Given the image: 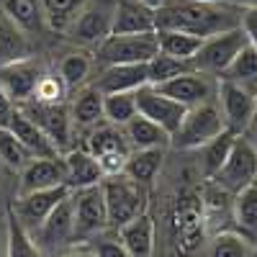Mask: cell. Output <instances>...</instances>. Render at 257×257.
Returning <instances> with one entry per match:
<instances>
[{
    "label": "cell",
    "mask_w": 257,
    "mask_h": 257,
    "mask_svg": "<svg viewBox=\"0 0 257 257\" xmlns=\"http://www.w3.org/2000/svg\"><path fill=\"white\" fill-rule=\"evenodd\" d=\"M242 24V6L231 3H206V0H167L155 11V31L173 29L193 36L208 39L219 31Z\"/></svg>",
    "instance_id": "1"
},
{
    "label": "cell",
    "mask_w": 257,
    "mask_h": 257,
    "mask_svg": "<svg viewBox=\"0 0 257 257\" xmlns=\"http://www.w3.org/2000/svg\"><path fill=\"white\" fill-rule=\"evenodd\" d=\"M206 213L198 198L183 196L170 216V237H173V247L178 257H193L203 244H206Z\"/></svg>",
    "instance_id": "2"
},
{
    "label": "cell",
    "mask_w": 257,
    "mask_h": 257,
    "mask_svg": "<svg viewBox=\"0 0 257 257\" xmlns=\"http://www.w3.org/2000/svg\"><path fill=\"white\" fill-rule=\"evenodd\" d=\"M224 116L216 100L190 105L183 116V123L178 126V132L170 137V147L175 149H201L208 144L213 137H219L224 132Z\"/></svg>",
    "instance_id": "3"
},
{
    "label": "cell",
    "mask_w": 257,
    "mask_h": 257,
    "mask_svg": "<svg viewBox=\"0 0 257 257\" xmlns=\"http://www.w3.org/2000/svg\"><path fill=\"white\" fill-rule=\"evenodd\" d=\"M103 198H105V211H108V226L118 229L126 221L147 211V190L142 183L128 180L123 173L108 175L100 180Z\"/></svg>",
    "instance_id": "4"
},
{
    "label": "cell",
    "mask_w": 257,
    "mask_h": 257,
    "mask_svg": "<svg viewBox=\"0 0 257 257\" xmlns=\"http://www.w3.org/2000/svg\"><path fill=\"white\" fill-rule=\"evenodd\" d=\"M244 44H247V34L242 26L219 31L201 41V49L190 59V67L198 72H206V75H213V77H221L224 70L231 64V59L242 52Z\"/></svg>",
    "instance_id": "5"
},
{
    "label": "cell",
    "mask_w": 257,
    "mask_h": 257,
    "mask_svg": "<svg viewBox=\"0 0 257 257\" xmlns=\"http://www.w3.org/2000/svg\"><path fill=\"white\" fill-rule=\"evenodd\" d=\"M160 52L157 31L111 34L98 44V62L103 64H147Z\"/></svg>",
    "instance_id": "6"
},
{
    "label": "cell",
    "mask_w": 257,
    "mask_h": 257,
    "mask_svg": "<svg viewBox=\"0 0 257 257\" xmlns=\"http://www.w3.org/2000/svg\"><path fill=\"white\" fill-rule=\"evenodd\" d=\"M254 175H257V152H254V147L239 134L237 139H234L224 165L219 167V173L211 180L234 196V193H239L242 188L252 185Z\"/></svg>",
    "instance_id": "7"
},
{
    "label": "cell",
    "mask_w": 257,
    "mask_h": 257,
    "mask_svg": "<svg viewBox=\"0 0 257 257\" xmlns=\"http://www.w3.org/2000/svg\"><path fill=\"white\" fill-rule=\"evenodd\" d=\"M116 0H85L70 21V34L80 44H100L113 29Z\"/></svg>",
    "instance_id": "8"
},
{
    "label": "cell",
    "mask_w": 257,
    "mask_h": 257,
    "mask_svg": "<svg viewBox=\"0 0 257 257\" xmlns=\"http://www.w3.org/2000/svg\"><path fill=\"white\" fill-rule=\"evenodd\" d=\"M216 103L224 116V126L231 134H244L252 118L257 116V93L242 88L237 82L219 80Z\"/></svg>",
    "instance_id": "9"
},
{
    "label": "cell",
    "mask_w": 257,
    "mask_h": 257,
    "mask_svg": "<svg viewBox=\"0 0 257 257\" xmlns=\"http://www.w3.org/2000/svg\"><path fill=\"white\" fill-rule=\"evenodd\" d=\"M157 90H162L165 95H170L173 100L183 103L185 108L190 105H198V103H208V100H216L219 93V77L198 72V70H185L180 75H175L173 80H167L162 85H155Z\"/></svg>",
    "instance_id": "10"
},
{
    "label": "cell",
    "mask_w": 257,
    "mask_h": 257,
    "mask_svg": "<svg viewBox=\"0 0 257 257\" xmlns=\"http://www.w3.org/2000/svg\"><path fill=\"white\" fill-rule=\"evenodd\" d=\"M88 152L98 160L100 170H103V178L108 175H118L123 170V162L132 152V147H128V139L123 134V128L118 126H100L90 134L88 139Z\"/></svg>",
    "instance_id": "11"
},
{
    "label": "cell",
    "mask_w": 257,
    "mask_h": 257,
    "mask_svg": "<svg viewBox=\"0 0 257 257\" xmlns=\"http://www.w3.org/2000/svg\"><path fill=\"white\" fill-rule=\"evenodd\" d=\"M134 95H137V113L160 123L170 137L178 132V126L183 123V116L188 111L183 103L165 95L162 90L155 88V85H142V88L134 90Z\"/></svg>",
    "instance_id": "12"
},
{
    "label": "cell",
    "mask_w": 257,
    "mask_h": 257,
    "mask_svg": "<svg viewBox=\"0 0 257 257\" xmlns=\"http://www.w3.org/2000/svg\"><path fill=\"white\" fill-rule=\"evenodd\" d=\"M72 201H75V234L77 237H93V234L108 226V211H105L100 183L72 190Z\"/></svg>",
    "instance_id": "13"
},
{
    "label": "cell",
    "mask_w": 257,
    "mask_h": 257,
    "mask_svg": "<svg viewBox=\"0 0 257 257\" xmlns=\"http://www.w3.org/2000/svg\"><path fill=\"white\" fill-rule=\"evenodd\" d=\"M21 111L29 118H34V123L54 142L57 149L67 147V142H70V113L62 103H44V100L29 98V100H24Z\"/></svg>",
    "instance_id": "14"
},
{
    "label": "cell",
    "mask_w": 257,
    "mask_h": 257,
    "mask_svg": "<svg viewBox=\"0 0 257 257\" xmlns=\"http://www.w3.org/2000/svg\"><path fill=\"white\" fill-rule=\"evenodd\" d=\"M70 185H54V188H41V190H31V193H21V198L16 203V216L21 219V224H31L39 226L49 216V211L70 196Z\"/></svg>",
    "instance_id": "15"
},
{
    "label": "cell",
    "mask_w": 257,
    "mask_h": 257,
    "mask_svg": "<svg viewBox=\"0 0 257 257\" xmlns=\"http://www.w3.org/2000/svg\"><path fill=\"white\" fill-rule=\"evenodd\" d=\"M36 229H39V242L44 247H57L62 242H67L70 237H75V201H72V193L67 198H62Z\"/></svg>",
    "instance_id": "16"
},
{
    "label": "cell",
    "mask_w": 257,
    "mask_h": 257,
    "mask_svg": "<svg viewBox=\"0 0 257 257\" xmlns=\"http://www.w3.org/2000/svg\"><path fill=\"white\" fill-rule=\"evenodd\" d=\"M39 77H41V72L31 59H18L13 64L0 67V85H3V90L11 95L13 103L29 100L36 90Z\"/></svg>",
    "instance_id": "17"
},
{
    "label": "cell",
    "mask_w": 257,
    "mask_h": 257,
    "mask_svg": "<svg viewBox=\"0 0 257 257\" xmlns=\"http://www.w3.org/2000/svg\"><path fill=\"white\" fill-rule=\"evenodd\" d=\"M67 185L64 183V162L62 157H34L21 173V193H31L41 188Z\"/></svg>",
    "instance_id": "18"
},
{
    "label": "cell",
    "mask_w": 257,
    "mask_h": 257,
    "mask_svg": "<svg viewBox=\"0 0 257 257\" xmlns=\"http://www.w3.org/2000/svg\"><path fill=\"white\" fill-rule=\"evenodd\" d=\"M62 162H64V183L70 185V190L98 185L103 180V170L88 149H70L62 157Z\"/></svg>",
    "instance_id": "19"
},
{
    "label": "cell",
    "mask_w": 257,
    "mask_h": 257,
    "mask_svg": "<svg viewBox=\"0 0 257 257\" xmlns=\"http://www.w3.org/2000/svg\"><path fill=\"white\" fill-rule=\"evenodd\" d=\"M8 128L16 134V139H21V144H24L34 157H57L59 155V149L54 147V142L41 132V128L34 123V118H29L21 108L13 111V116L8 121Z\"/></svg>",
    "instance_id": "20"
},
{
    "label": "cell",
    "mask_w": 257,
    "mask_h": 257,
    "mask_svg": "<svg viewBox=\"0 0 257 257\" xmlns=\"http://www.w3.org/2000/svg\"><path fill=\"white\" fill-rule=\"evenodd\" d=\"M155 31V11L142 0H116L111 34H144Z\"/></svg>",
    "instance_id": "21"
},
{
    "label": "cell",
    "mask_w": 257,
    "mask_h": 257,
    "mask_svg": "<svg viewBox=\"0 0 257 257\" xmlns=\"http://www.w3.org/2000/svg\"><path fill=\"white\" fill-rule=\"evenodd\" d=\"M147 85V64H105L95 88L100 93H128Z\"/></svg>",
    "instance_id": "22"
},
{
    "label": "cell",
    "mask_w": 257,
    "mask_h": 257,
    "mask_svg": "<svg viewBox=\"0 0 257 257\" xmlns=\"http://www.w3.org/2000/svg\"><path fill=\"white\" fill-rule=\"evenodd\" d=\"M118 239L132 252V257H152V252H155V221H152V216L144 211L139 216H134L132 221H126L123 226H118Z\"/></svg>",
    "instance_id": "23"
},
{
    "label": "cell",
    "mask_w": 257,
    "mask_h": 257,
    "mask_svg": "<svg viewBox=\"0 0 257 257\" xmlns=\"http://www.w3.org/2000/svg\"><path fill=\"white\" fill-rule=\"evenodd\" d=\"M123 134L128 139L132 149H167L170 147V134L155 121H149L147 116L137 113L134 118H128L123 126Z\"/></svg>",
    "instance_id": "24"
},
{
    "label": "cell",
    "mask_w": 257,
    "mask_h": 257,
    "mask_svg": "<svg viewBox=\"0 0 257 257\" xmlns=\"http://www.w3.org/2000/svg\"><path fill=\"white\" fill-rule=\"evenodd\" d=\"M162 160H165V149H134V152H128L121 173L134 183L149 185L157 178Z\"/></svg>",
    "instance_id": "25"
},
{
    "label": "cell",
    "mask_w": 257,
    "mask_h": 257,
    "mask_svg": "<svg viewBox=\"0 0 257 257\" xmlns=\"http://www.w3.org/2000/svg\"><path fill=\"white\" fill-rule=\"evenodd\" d=\"M24 34L26 31H21L8 16H0V67L13 64L18 59H29L31 44Z\"/></svg>",
    "instance_id": "26"
},
{
    "label": "cell",
    "mask_w": 257,
    "mask_h": 257,
    "mask_svg": "<svg viewBox=\"0 0 257 257\" xmlns=\"http://www.w3.org/2000/svg\"><path fill=\"white\" fill-rule=\"evenodd\" d=\"M219 80H229V82H237L242 88L257 93V49L249 44L242 47V52L231 59V64L224 70V75Z\"/></svg>",
    "instance_id": "27"
},
{
    "label": "cell",
    "mask_w": 257,
    "mask_h": 257,
    "mask_svg": "<svg viewBox=\"0 0 257 257\" xmlns=\"http://www.w3.org/2000/svg\"><path fill=\"white\" fill-rule=\"evenodd\" d=\"M3 13L21 31H39L47 21L44 0H6Z\"/></svg>",
    "instance_id": "28"
},
{
    "label": "cell",
    "mask_w": 257,
    "mask_h": 257,
    "mask_svg": "<svg viewBox=\"0 0 257 257\" xmlns=\"http://www.w3.org/2000/svg\"><path fill=\"white\" fill-rule=\"evenodd\" d=\"M231 219L242 229V234L254 237L257 234V185H247L231 198Z\"/></svg>",
    "instance_id": "29"
},
{
    "label": "cell",
    "mask_w": 257,
    "mask_h": 257,
    "mask_svg": "<svg viewBox=\"0 0 257 257\" xmlns=\"http://www.w3.org/2000/svg\"><path fill=\"white\" fill-rule=\"evenodd\" d=\"M201 36H193V34H185V31H173V29H157V44H160V52L175 57V59H183V62H190L196 57V52L201 49Z\"/></svg>",
    "instance_id": "30"
},
{
    "label": "cell",
    "mask_w": 257,
    "mask_h": 257,
    "mask_svg": "<svg viewBox=\"0 0 257 257\" xmlns=\"http://www.w3.org/2000/svg\"><path fill=\"white\" fill-rule=\"evenodd\" d=\"M208 257H254L252 237L239 231H219L208 244Z\"/></svg>",
    "instance_id": "31"
},
{
    "label": "cell",
    "mask_w": 257,
    "mask_h": 257,
    "mask_svg": "<svg viewBox=\"0 0 257 257\" xmlns=\"http://www.w3.org/2000/svg\"><path fill=\"white\" fill-rule=\"evenodd\" d=\"M137 116V95L128 93H103V118L113 126H123L128 118Z\"/></svg>",
    "instance_id": "32"
},
{
    "label": "cell",
    "mask_w": 257,
    "mask_h": 257,
    "mask_svg": "<svg viewBox=\"0 0 257 257\" xmlns=\"http://www.w3.org/2000/svg\"><path fill=\"white\" fill-rule=\"evenodd\" d=\"M103 118V93L98 88L82 90L72 103V121L80 126H95Z\"/></svg>",
    "instance_id": "33"
},
{
    "label": "cell",
    "mask_w": 257,
    "mask_h": 257,
    "mask_svg": "<svg viewBox=\"0 0 257 257\" xmlns=\"http://www.w3.org/2000/svg\"><path fill=\"white\" fill-rule=\"evenodd\" d=\"M239 134H231L229 128H224V132L219 134V137H213L208 144H203L201 149H203V175L211 180L213 175L219 173V167L224 165V160H226V155H229V149H231V144H234V139H237Z\"/></svg>",
    "instance_id": "34"
},
{
    "label": "cell",
    "mask_w": 257,
    "mask_h": 257,
    "mask_svg": "<svg viewBox=\"0 0 257 257\" xmlns=\"http://www.w3.org/2000/svg\"><path fill=\"white\" fill-rule=\"evenodd\" d=\"M185 70H190V62H183V59H175L165 52H157L147 62V85H162Z\"/></svg>",
    "instance_id": "35"
},
{
    "label": "cell",
    "mask_w": 257,
    "mask_h": 257,
    "mask_svg": "<svg viewBox=\"0 0 257 257\" xmlns=\"http://www.w3.org/2000/svg\"><path fill=\"white\" fill-rule=\"evenodd\" d=\"M31 160L34 155L21 144V139H16V134L8 126H0V162H6L8 167H16V170H24Z\"/></svg>",
    "instance_id": "36"
},
{
    "label": "cell",
    "mask_w": 257,
    "mask_h": 257,
    "mask_svg": "<svg viewBox=\"0 0 257 257\" xmlns=\"http://www.w3.org/2000/svg\"><path fill=\"white\" fill-rule=\"evenodd\" d=\"M8 257H39V249L34 247L26 226L21 224L13 208L8 213Z\"/></svg>",
    "instance_id": "37"
},
{
    "label": "cell",
    "mask_w": 257,
    "mask_h": 257,
    "mask_svg": "<svg viewBox=\"0 0 257 257\" xmlns=\"http://www.w3.org/2000/svg\"><path fill=\"white\" fill-rule=\"evenodd\" d=\"M88 75H90V59H88V54H82V52L67 54L62 59V64H59V80H62V85L67 90L82 85L85 80H88Z\"/></svg>",
    "instance_id": "38"
},
{
    "label": "cell",
    "mask_w": 257,
    "mask_h": 257,
    "mask_svg": "<svg viewBox=\"0 0 257 257\" xmlns=\"http://www.w3.org/2000/svg\"><path fill=\"white\" fill-rule=\"evenodd\" d=\"M82 3H85V0H44L47 21H49L54 29L70 26V21L75 18V13L80 11Z\"/></svg>",
    "instance_id": "39"
},
{
    "label": "cell",
    "mask_w": 257,
    "mask_h": 257,
    "mask_svg": "<svg viewBox=\"0 0 257 257\" xmlns=\"http://www.w3.org/2000/svg\"><path fill=\"white\" fill-rule=\"evenodd\" d=\"M64 85L59 77H52V75H41L39 82H36V90H34V100H44V103H59L62 95H64Z\"/></svg>",
    "instance_id": "40"
},
{
    "label": "cell",
    "mask_w": 257,
    "mask_h": 257,
    "mask_svg": "<svg viewBox=\"0 0 257 257\" xmlns=\"http://www.w3.org/2000/svg\"><path fill=\"white\" fill-rule=\"evenodd\" d=\"M93 252L95 257H132V252L123 247L121 239H98L93 244Z\"/></svg>",
    "instance_id": "41"
},
{
    "label": "cell",
    "mask_w": 257,
    "mask_h": 257,
    "mask_svg": "<svg viewBox=\"0 0 257 257\" xmlns=\"http://www.w3.org/2000/svg\"><path fill=\"white\" fill-rule=\"evenodd\" d=\"M247 34V41L257 49V8H244L242 11V24H239Z\"/></svg>",
    "instance_id": "42"
},
{
    "label": "cell",
    "mask_w": 257,
    "mask_h": 257,
    "mask_svg": "<svg viewBox=\"0 0 257 257\" xmlns=\"http://www.w3.org/2000/svg\"><path fill=\"white\" fill-rule=\"evenodd\" d=\"M13 111H16V103H13L11 95L3 90V85H0V126H8Z\"/></svg>",
    "instance_id": "43"
},
{
    "label": "cell",
    "mask_w": 257,
    "mask_h": 257,
    "mask_svg": "<svg viewBox=\"0 0 257 257\" xmlns=\"http://www.w3.org/2000/svg\"><path fill=\"white\" fill-rule=\"evenodd\" d=\"M242 137H244V139H247V142L254 147V152H257V116L252 118V123L247 126V132H244Z\"/></svg>",
    "instance_id": "44"
},
{
    "label": "cell",
    "mask_w": 257,
    "mask_h": 257,
    "mask_svg": "<svg viewBox=\"0 0 257 257\" xmlns=\"http://www.w3.org/2000/svg\"><path fill=\"white\" fill-rule=\"evenodd\" d=\"M62 257H95V252L90 249H72V252H67V254H62Z\"/></svg>",
    "instance_id": "45"
},
{
    "label": "cell",
    "mask_w": 257,
    "mask_h": 257,
    "mask_svg": "<svg viewBox=\"0 0 257 257\" xmlns=\"http://www.w3.org/2000/svg\"><path fill=\"white\" fill-rule=\"evenodd\" d=\"M142 3L147 6V8H152V11H157V8H162L167 0H142Z\"/></svg>",
    "instance_id": "46"
},
{
    "label": "cell",
    "mask_w": 257,
    "mask_h": 257,
    "mask_svg": "<svg viewBox=\"0 0 257 257\" xmlns=\"http://www.w3.org/2000/svg\"><path fill=\"white\" fill-rule=\"evenodd\" d=\"M206 3H231V6H242L239 0H206Z\"/></svg>",
    "instance_id": "47"
},
{
    "label": "cell",
    "mask_w": 257,
    "mask_h": 257,
    "mask_svg": "<svg viewBox=\"0 0 257 257\" xmlns=\"http://www.w3.org/2000/svg\"><path fill=\"white\" fill-rule=\"evenodd\" d=\"M239 3H244L247 8H257V0H239Z\"/></svg>",
    "instance_id": "48"
},
{
    "label": "cell",
    "mask_w": 257,
    "mask_h": 257,
    "mask_svg": "<svg viewBox=\"0 0 257 257\" xmlns=\"http://www.w3.org/2000/svg\"><path fill=\"white\" fill-rule=\"evenodd\" d=\"M254 185H257V175H254Z\"/></svg>",
    "instance_id": "49"
}]
</instances>
